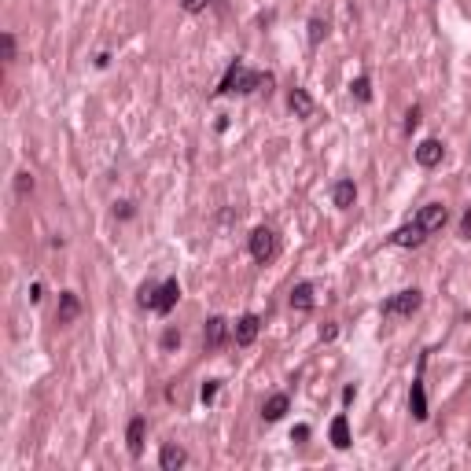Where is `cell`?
<instances>
[{"mask_svg":"<svg viewBox=\"0 0 471 471\" xmlns=\"http://www.w3.org/2000/svg\"><path fill=\"white\" fill-rule=\"evenodd\" d=\"M276 251H280V240H276V232L273 229H254L251 232V258L258 262V265H265V262H273L276 258Z\"/></svg>","mask_w":471,"mask_h":471,"instance_id":"7a4b0ae2","label":"cell"},{"mask_svg":"<svg viewBox=\"0 0 471 471\" xmlns=\"http://www.w3.org/2000/svg\"><path fill=\"white\" fill-rule=\"evenodd\" d=\"M442 155H446L442 140H423L420 147H416V163H420L423 169H435L438 163H442Z\"/></svg>","mask_w":471,"mask_h":471,"instance_id":"8fae6325","label":"cell"},{"mask_svg":"<svg viewBox=\"0 0 471 471\" xmlns=\"http://www.w3.org/2000/svg\"><path fill=\"white\" fill-rule=\"evenodd\" d=\"M144 431H147V420H144V416H133V420H129V431H125V442H129V453H133V457L144 453Z\"/></svg>","mask_w":471,"mask_h":471,"instance_id":"9a60e30c","label":"cell"},{"mask_svg":"<svg viewBox=\"0 0 471 471\" xmlns=\"http://www.w3.org/2000/svg\"><path fill=\"white\" fill-rule=\"evenodd\" d=\"M416 125H420V107H409V114H405V129H416Z\"/></svg>","mask_w":471,"mask_h":471,"instance_id":"f1b7e54d","label":"cell"},{"mask_svg":"<svg viewBox=\"0 0 471 471\" xmlns=\"http://www.w3.org/2000/svg\"><path fill=\"white\" fill-rule=\"evenodd\" d=\"M420 306H423V295L416 287H409V291H398L383 302V317H412Z\"/></svg>","mask_w":471,"mask_h":471,"instance_id":"3957f363","label":"cell"},{"mask_svg":"<svg viewBox=\"0 0 471 471\" xmlns=\"http://www.w3.org/2000/svg\"><path fill=\"white\" fill-rule=\"evenodd\" d=\"M353 398H357V387H346V390H342V401H346V405H350Z\"/></svg>","mask_w":471,"mask_h":471,"instance_id":"d6a6232c","label":"cell"},{"mask_svg":"<svg viewBox=\"0 0 471 471\" xmlns=\"http://www.w3.org/2000/svg\"><path fill=\"white\" fill-rule=\"evenodd\" d=\"M331 202H335L339 210H350L353 202H357V185H353V180H335V188H331Z\"/></svg>","mask_w":471,"mask_h":471,"instance_id":"5bb4252c","label":"cell"},{"mask_svg":"<svg viewBox=\"0 0 471 471\" xmlns=\"http://www.w3.org/2000/svg\"><path fill=\"white\" fill-rule=\"evenodd\" d=\"M449 221V210L442 207V202H427V207H420V213H416V224L431 236V232H442Z\"/></svg>","mask_w":471,"mask_h":471,"instance_id":"277c9868","label":"cell"},{"mask_svg":"<svg viewBox=\"0 0 471 471\" xmlns=\"http://www.w3.org/2000/svg\"><path fill=\"white\" fill-rule=\"evenodd\" d=\"M350 92H353V100H361V103H368L372 100V81L361 74V78H353V85H350Z\"/></svg>","mask_w":471,"mask_h":471,"instance_id":"ffe728a7","label":"cell"},{"mask_svg":"<svg viewBox=\"0 0 471 471\" xmlns=\"http://www.w3.org/2000/svg\"><path fill=\"white\" fill-rule=\"evenodd\" d=\"M177 298H180V284L177 280H166V284H158V302H155V313H169V309L177 306Z\"/></svg>","mask_w":471,"mask_h":471,"instance_id":"7c38bea8","label":"cell"},{"mask_svg":"<svg viewBox=\"0 0 471 471\" xmlns=\"http://www.w3.org/2000/svg\"><path fill=\"white\" fill-rule=\"evenodd\" d=\"M409 412H412V420H427V387H423V376H416L412 379V390H409Z\"/></svg>","mask_w":471,"mask_h":471,"instance_id":"9c48e42d","label":"cell"},{"mask_svg":"<svg viewBox=\"0 0 471 471\" xmlns=\"http://www.w3.org/2000/svg\"><path fill=\"white\" fill-rule=\"evenodd\" d=\"M133 213H136V207H133V202H114V218H122V221H129L133 218Z\"/></svg>","mask_w":471,"mask_h":471,"instance_id":"484cf974","label":"cell"},{"mask_svg":"<svg viewBox=\"0 0 471 471\" xmlns=\"http://www.w3.org/2000/svg\"><path fill=\"white\" fill-rule=\"evenodd\" d=\"M331 446H335V449H350V423H346V416H335V420H331Z\"/></svg>","mask_w":471,"mask_h":471,"instance_id":"ac0fdd59","label":"cell"},{"mask_svg":"<svg viewBox=\"0 0 471 471\" xmlns=\"http://www.w3.org/2000/svg\"><path fill=\"white\" fill-rule=\"evenodd\" d=\"M224 339H232L229 320H224V317H210L207 328H202V346H207V350H218Z\"/></svg>","mask_w":471,"mask_h":471,"instance_id":"8992f818","label":"cell"},{"mask_svg":"<svg viewBox=\"0 0 471 471\" xmlns=\"http://www.w3.org/2000/svg\"><path fill=\"white\" fill-rule=\"evenodd\" d=\"M291 409V398H287V394H269V398H265V405H262V416L269 423H276V420H284V412Z\"/></svg>","mask_w":471,"mask_h":471,"instance_id":"4fadbf2b","label":"cell"},{"mask_svg":"<svg viewBox=\"0 0 471 471\" xmlns=\"http://www.w3.org/2000/svg\"><path fill=\"white\" fill-rule=\"evenodd\" d=\"M258 328H262L258 313H243V317L232 324V342H236V346H251V342L258 339Z\"/></svg>","mask_w":471,"mask_h":471,"instance_id":"5b68a950","label":"cell"},{"mask_svg":"<svg viewBox=\"0 0 471 471\" xmlns=\"http://www.w3.org/2000/svg\"><path fill=\"white\" fill-rule=\"evenodd\" d=\"M291 309H298V313H309V309H313V284L291 287Z\"/></svg>","mask_w":471,"mask_h":471,"instance_id":"e0dca14e","label":"cell"},{"mask_svg":"<svg viewBox=\"0 0 471 471\" xmlns=\"http://www.w3.org/2000/svg\"><path fill=\"white\" fill-rule=\"evenodd\" d=\"M155 302H158V284L155 280H144L140 291H136V306H140V309H155Z\"/></svg>","mask_w":471,"mask_h":471,"instance_id":"d6986e66","label":"cell"},{"mask_svg":"<svg viewBox=\"0 0 471 471\" xmlns=\"http://www.w3.org/2000/svg\"><path fill=\"white\" fill-rule=\"evenodd\" d=\"M78 317H81V298H78V291H63V295H59V306H56V320H59V324H74Z\"/></svg>","mask_w":471,"mask_h":471,"instance_id":"ba28073f","label":"cell"},{"mask_svg":"<svg viewBox=\"0 0 471 471\" xmlns=\"http://www.w3.org/2000/svg\"><path fill=\"white\" fill-rule=\"evenodd\" d=\"M0 52H4L8 63L15 59V37H12V34H0Z\"/></svg>","mask_w":471,"mask_h":471,"instance_id":"d4e9b609","label":"cell"},{"mask_svg":"<svg viewBox=\"0 0 471 471\" xmlns=\"http://www.w3.org/2000/svg\"><path fill=\"white\" fill-rule=\"evenodd\" d=\"M460 240H471V207L464 210V218H460Z\"/></svg>","mask_w":471,"mask_h":471,"instance_id":"f546056e","label":"cell"},{"mask_svg":"<svg viewBox=\"0 0 471 471\" xmlns=\"http://www.w3.org/2000/svg\"><path fill=\"white\" fill-rule=\"evenodd\" d=\"M287 107H291L295 118H309V114H313V96H309L306 89H291V96H287Z\"/></svg>","mask_w":471,"mask_h":471,"instance_id":"2e32d148","label":"cell"},{"mask_svg":"<svg viewBox=\"0 0 471 471\" xmlns=\"http://www.w3.org/2000/svg\"><path fill=\"white\" fill-rule=\"evenodd\" d=\"M180 346V331L177 328H166L163 331V350H177Z\"/></svg>","mask_w":471,"mask_h":471,"instance_id":"cb8c5ba5","label":"cell"},{"mask_svg":"<svg viewBox=\"0 0 471 471\" xmlns=\"http://www.w3.org/2000/svg\"><path fill=\"white\" fill-rule=\"evenodd\" d=\"M269 85H273V74H262V70H251L247 63H229V70H224V78L218 85V96H232V92H240V96H251V92H258L265 89L269 92Z\"/></svg>","mask_w":471,"mask_h":471,"instance_id":"6da1fadb","label":"cell"},{"mask_svg":"<svg viewBox=\"0 0 471 471\" xmlns=\"http://www.w3.org/2000/svg\"><path fill=\"white\" fill-rule=\"evenodd\" d=\"M291 438H295V442H306V438H309V427H306V423H302V427H295Z\"/></svg>","mask_w":471,"mask_h":471,"instance_id":"4dcf8cb0","label":"cell"},{"mask_svg":"<svg viewBox=\"0 0 471 471\" xmlns=\"http://www.w3.org/2000/svg\"><path fill=\"white\" fill-rule=\"evenodd\" d=\"M317 335H320V342H331V339L339 335V324H320V331H317Z\"/></svg>","mask_w":471,"mask_h":471,"instance_id":"83f0119b","label":"cell"},{"mask_svg":"<svg viewBox=\"0 0 471 471\" xmlns=\"http://www.w3.org/2000/svg\"><path fill=\"white\" fill-rule=\"evenodd\" d=\"M185 464H188V453H185V449H180L177 442H166L163 453H158V468H163V471H180Z\"/></svg>","mask_w":471,"mask_h":471,"instance_id":"30bf717a","label":"cell"},{"mask_svg":"<svg viewBox=\"0 0 471 471\" xmlns=\"http://www.w3.org/2000/svg\"><path fill=\"white\" fill-rule=\"evenodd\" d=\"M423 240H427V232L420 229V224H401V229H394L390 232V243L394 247H423Z\"/></svg>","mask_w":471,"mask_h":471,"instance_id":"52a82bcc","label":"cell"},{"mask_svg":"<svg viewBox=\"0 0 471 471\" xmlns=\"http://www.w3.org/2000/svg\"><path fill=\"white\" fill-rule=\"evenodd\" d=\"M207 4H210V0H180V8H185L188 15H199L202 8H207Z\"/></svg>","mask_w":471,"mask_h":471,"instance_id":"4316f807","label":"cell"},{"mask_svg":"<svg viewBox=\"0 0 471 471\" xmlns=\"http://www.w3.org/2000/svg\"><path fill=\"white\" fill-rule=\"evenodd\" d=\"M324 37H328V23H324V19H309V41L320 45Z\"/></svg>","mask_w":471,"mask_h":471,"instance_id":"44dd1931","label":"cell"},{"mask_svg":"<svg viewBox=\"0 0 471 471\" xmlns=\"http://www.w3.org/2000/svg\"><path fill=\"white\" fill-rule=\"evenodd\" d=\"M41 295H45V287H41V284H30V302H41Z\"/></svg>","mask_w":471,"mask_h":471,"instance_id":"1f68e13d","label":"cell"},{"mask_svg":"<svg viewBox=\"0 0 471 471\" xmlns=\"http://www.w3.org/2000/svg\"><path fill=\"white\" fill-rule=\"evenodd\" d=\"M218 387H221V379H207V383H202V390H199V398L210 405L213 398H218Z\"/></svg>","mask_w":471,"mask_h":471,"instance_id":"7402d4cb","label":"cell"},{"mask_svg":"<svg viewBox=\"0 0 471 471\" xmlns=\"http://www.w3.org/2000/svg\"><path fill=\"white\" fill-rule=\"evenodd\" d=\"M15 191L26 199L30 191H34V177H30V174H19V177H15Z\"/></svg>","mask_w":471,"mask_h":471,"instance_id":"603a6c76","label":"cell"}]
</instances>
